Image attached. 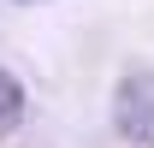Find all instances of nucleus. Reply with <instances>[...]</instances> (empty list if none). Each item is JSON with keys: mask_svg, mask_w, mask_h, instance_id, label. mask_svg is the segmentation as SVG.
Returning <instances> with one entry per match:
<instances>
[{"mask_svg": "<svg viewBox=\"0 0 154 148\" xmlns=\"http://www.w3.org/2000/svg\"><path fill=\"white\" fill-rule=\"evenodd\" d=\"M113 125L125 142L154 148V71H131L113 95Z\"/></svg>", "mask_w": 154, "mask_h": 148, "instance_id": "1", "label": "nucleus"}, {"mask_svg": "<svg viewBox=\"0 0 154 148\" xmlns=\"http://www.w3.org/2000/svg\"><path fill=\"white\" fill-rule=\"evenodd\" d=\"M18 119H24V89L12 71H0V130H12Z\"/></svg>", "mask_w": 154, "mask_h": 148, "instance_id": "2", "label": "nucleus"}]
</instances>
